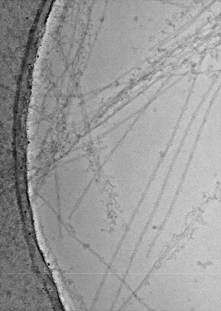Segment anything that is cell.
Wrapping results in <instances>:
<instances>
[{
  "label": "cell",
  "mask_w": 221,
  "mask_h": 311,
  "mask_svg": "<svg viewBox=\"0 0 221 311\" xmlns=\"http://www.w3.org/2000/svg\"><path fill=\"white\" fill-rule=\"evenodd\" d=\"M124 311H147L149 309L133 294L122 308Z\"/></svg>",
  "instance_id": "obj_1"
}]
</instances>
